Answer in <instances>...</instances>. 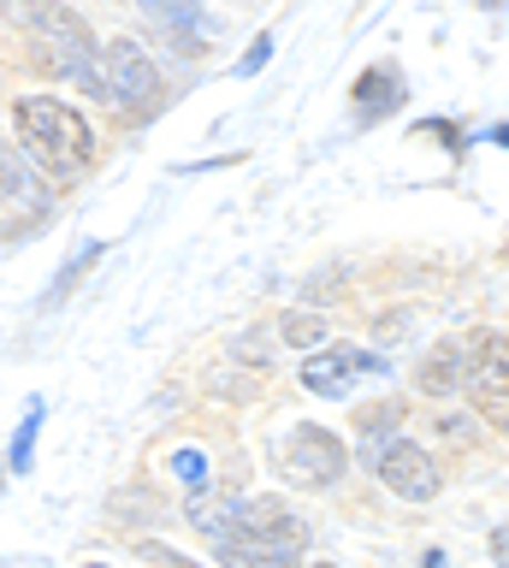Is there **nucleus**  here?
I'll return each instance as SVG.
<instances>
[{
    "instance_id": "7",
    "label": "nucleus",
    "mask_w": 509,
    "mask_h": 568,
    "mask_svg": "<svg viewBox=\"0 0 509 568\" xmlns=\"http://www.w3.org/2000/svg\"><path fill=\"white\" fill-rule=\"evenodd\" d=\"M379 479H385V491L403 497V504H432V497H438L432 456L420 450V444H403V438L379 450Z\"/></svg>"
},
{
    "instance_id": "5",
    "label": "nucleus",
    "mask_w": 509,
    "mask_h": 568,
    "mask_svg": "<svg viewBox=\"0 0 509 568\" xmlns=\"http://www.w3.org/2000/svg\"><path fill=\"white\" fill-rule=\"evenodd\" d=\"M24 24H30V36H37V53H42L37 65L72 71V78L95 83V78H90V30H83V18L60 12V7H30Z\"/></svg>"
},
{
    "instance_id": "3",
    "label": "nucleus",
    "mask_w": 509,
    "mask_h": 568,
    "mask_svg": "<svg viewBox=\"0 0 509 568\" xmlns=\"http://www.w3.org/2000/svg\"><path fill=\"white\" fill-rule=\"evenodd\" d=\"M101 65H108V95L125 106L131 119H154L166 106L161 71H154V60L131 42V36H119V42L101 48Z\"/></svg>"
},
{
    "instance_id": "6",
    "label": "nucleus",
    "mask_w": 509,
    "mask_h": 568,
    "mask_svg": "<svg viewBox=\"0 0 509 568\" xmlns=\"http://www.w3.org/2000/svg\"><path fill=\"white\" fill-rule=\"evenodd\" d=\"M344 438L338 433H326V426H296V438H291V450H285V468L291 479H303V486H332V479L344 474Z\"/></svg>"
},
{
    "instance_id": "2",
    "label": "nucleus",
    "mask_w": 509,
    "mask_h": 568,
    "mask_svg": "<svg viewBox=\"0 0 509 568\" xmlns=\"http://www.w3.org/2000/svg\"><path fill=\"white\" fill-rule=\"evenodd\" d=\"M462 390L491 433H509V337L503 332H474Z\"/></svg>"
},
{
    "instance_id": "19",
    "label": "nucleus",
    "mask_w": 509,
    "mask_h": 568,
    "mask_svg": "<svg viewBox=\"0 0 509 568\" xmlns=\"http://www.w3.org/2000/svg\"><path fill=\"white\" fill-rule=\"evenodd\" d=\"M491 557H498L509 568V527H498V539H491Z\"/></svg>"
},
{
    "instance_id": "8",
    "label": "nucleus",
    "mask_w": 509,
    "mask_h": 568,
    "mask_svg": "<svg viewBox=\"0 0 509 568\" xmlns=\"http://www.w3.org/2000/svg\"><path fill=\"white\" fill-rule=\"evenodd\" d=\"M362 367H385L379 355H356V349H332V355H314V362H303V385L320 390V397H344V385L356 379Z\"/></svg>"
},
{
    "instance_id": "1",
    "label": "nucleus",
    "mask_w": 509,
    "mask_h": 568,
    "mask_svg": "<svg viewBox=\"0 0 509 568\" xmlns=\"http://www.w3.org/2000/svg\"><path fill=\"white\" fill-rule=\"evenodd\" d=\"M12 124H19V136L30 142V154L54 172H83L95 154V136H90V124H83V113L54 101V95L12 101Z\"/></svg>"
},
{
    "instance_id": "14",
    "label": "nucleus",
    "mask_w": 509,
    "mask_h": 568,
    "mask_svg": "<svg viewBox=\"0 0 509 568\" xmlns=\"http://www.w3.org/2000/svg\"><path fill=\"white\" fill-rule=\"evenodd\" d=\"M278 332H285V344L314 349V344L326 337V320H320V314H285V320H278Z\"/></svg>"
},
{
    "instance_id": "18",
    "label": "nucleus",
    "mask_w": 509,
    "mask_h": 568,
    "mask_svg": "<svg viewBox=\"0 0 509 568\" xmlns=\"http://www.w3.org/2000/svg\"><path fill=\"white\" fill-rule=\"evenodd\" d=\"M95 255H101V243H83V255H78V261H72V266H65V273H60V291H72V284L83 278V266H90Z\"/></svg>"
},
{
    "instance_id": "17",
    "label": "nucleus",
    "mask_w": 509,
    "mask_h": 568,
    "mask_svg": "<svg viewBox=\"0 0 509 568\" xmlns=\"http://www.w3.org/2000/svg\"><path fill=\"white\" fill-rule=\"evenodd\" d=\"M267 53H273V36H255L250 60H237V78H250V71H261V65H267Z\"/></svg>"
},
{
    "instance_id": "21",
    "label": "nucleus",
    "mask_w": 509,
    "mask_h": 568,
    "mask_svg": "<svg viewBox=\"0 0 509 568\" xmlns=\"http://www.w3.org/2000/svg\"><path fill=\"white\" fill-rule=\"evenodd\" d=\"M83 568H108V562H83Z\"/></svg>"
},
{
    "instance_id": "16",
    "label": "nucleus",
    "mask_w": 509,
    "mask_h": 568,
    "mask_svg": "<svg viewBox=\"0 0 509 568\" xmlns=\"http://www.w3.org/2000/svg\"><path fill=\"white\" fill-rule=\"evenodd\" d=\"M136 557H143V562H154V568H196V562H184L179 550H166V545H154V539H143V545H136Z\"/></svg>"
},
{
    "instance_id": "10",
    "label": "nucleus",
    "mask_w": 509,
    "mask_h": 568,
    "mask_svg": "<svg viewBox=\"0 0 509 568\" xmlns=\"http://www.w3.org/2000/svg\"><path fill=\"white\" fill-rule=\"evenodd\" d=\"M415 385L427 390V397H450V390L462 385V349H456V344H438V349H427V362H420Z\"/></svg>"
},
{
    "instance_id": "4",
    "label": "nucleus",
    "mask_w": 509,
    "mask_h": 568,
    "mask_svg": "<svg viewBox=\"0 0 509 568\" xmlns=\"http://www.w3.org/2000/svg\"><path fill=\"white\" fill-rule=\"evenodd\" d=\"M237 539H250L255 550H267L278 562H296L308 545V521L285 497H250V504H237Z\"/></svg>"
},
{
    "instance_id": "9",
    "label": "nucleus",
    "mask_w": 509,
    "mask_h": 568,
    "mask_svg": "<svg viewBox=\"0 0 509 568\" xmlns=\"http://www.w3.org/2000/svg\"><path fill=\"white\" fill-rule=\"evenodd\" d=\"M0 195H7V202H24L30 213H42V184L37 178H30V166H24V154L12 149V142H0Z\"/></svg>"
},
{
    "instance_id": "12",
    "label": "nucleus",
    "mask_w": 509,
    "mask_h": 568,
    "mask_svg": "<svg viewBox=\"0 0 509 568\" xmlns=\"http://www.w3.org/2000/svg\"><path fill=\"white\" fill-rule=\"evenodd\" d=\"M397 426H403V403H397V397L356 408V433H362V438H391Z\"/></svg>"
},
{
    "instance_id": "13",
    "label": "nucleus",
    "mask_w": 509,
    "mask_h": 568,
    "mask_svg": "<svg viewBox=\"0 0 509 568\" xmlns=\"http://www.w3.org/2000/svg\"><path fill=\"white\" fill-rule=\"evenodd\" d=\"M37 433H42V403H30L24 426L12 433V450H7V468L12 474H30V450H37Z\"/></svg>"
},
{
    "instance_id": "11",
    "label": "nucleus",
    "mask_w": 509,
    "mask_h": 568,
    "mask_svg": "<svg viewBox=\"0 0 509 568\" xmlns=\"http://www.w3.org/2000/svg\"><path fill=\"white\" fill-rule=\"evenodd\" d=\"M356 101H362V113H367V119L391 113V106L403 101V78H397L391 65H374V71H367V78L356 83Z\"/></svg>"
},
{
    "instance_id": "15",
    "label": "nucleus",
    "mask_w": 509,
    "mask_h": 568,
    "mask_svg": "<svg viewBox=\"0 0 509 568\" xmlns=\"http://www.w3.org/2000/svg\"><path fill=\"white\" fill-rule=\"evenodd\" d=\"M172 474H179L190 491H202L207 486V456L202 450H172Z\"/></svg>"
},
{
    "instance_id": "20",
    "label": "nucleus",
    "mask_w": 509,
    "mask_h": 568,
    "mask_svg": "<svg viewBox=\"0 0 509 568\" xmlns=\"http://www.w3.org/2000/svg\"><path fill=\"white\" fill-rule=\"evenodd\" d=\"M314 568H338V562H314Z\"/></svg>"
}]
</instances>
